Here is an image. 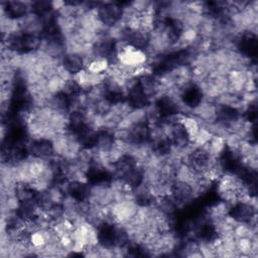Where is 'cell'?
<instances>
[{
	"label": "cell",
	"mask_w": 258,
	"mask_h": 258,
	"mask_svg": "<svg viewBox=\"0 0 258 258\" xmlns=\"http://www.w3.org/2000/svg\"><path fill=\"white\" fill-rule=\"evenodd\" d=\"M27 152L29 155L34 156V157L50 159L54 156L52 141L47 140V139H41V140H29L28 139Z\"/></svg>",
	"instance_id": "6da1fadb"
},
{
	"label": "cell",
	"mask_w": 258,
	"mask_h": 258,
	"mask_svg": "<svg viewBox=\"0 0 258 258\" xmlns=\"http://www.w3.org/2000/svg\"><path fill=\"white\" fill-rule=\"evenodd\" d=\"M32 2L26 1H8L1 2V9L9 17L13 19H20L31 12Z\"/></svg>",
	"instance_id": "7a4b0ae2"
},
{
	"label": "cell",
	"mask_w": 258,
	"mask_h": 258,
	"mask_svg": "<svg viewBox=\"0 0 258 258\" xmlns=\"http://www.w3.org/2000/svg\"><path fill=\"white\" fill-rule=\"evenodd\" d=\"M60 63L72 75H75L85 69L84 57L77 53H66L62 56Z\"/></svg>",
	"instance_id": "3957f363"
}]
</instances>
